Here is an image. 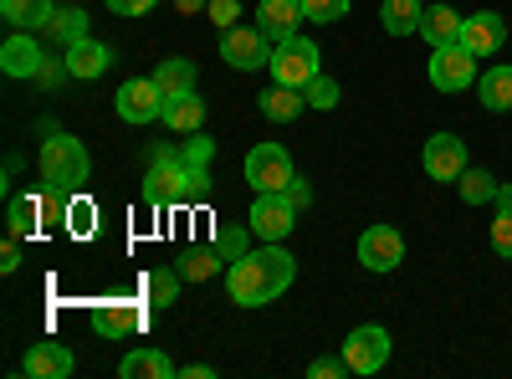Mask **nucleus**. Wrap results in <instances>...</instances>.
<instances>
[{
	"mask_svg": "<svg viewBox=\"0 0 512 379\" xmlns=\"http://www.w3.org/2000/svg\"><path fill=\"white\" fill-rule=\"evenodd\" d=\"M292 277H297L292 251H282V241H267L262 251H246L241 262L226 267V298L236 308H267L292 287Z\"/></svg>",
	"mask_w": 512,
	"mask_h": 379,
	"instance_id": "f257e3e1",
	"label": "nucleus"
},
{
	"mask_svg": "<svg viewBox=\"0 0 512 379\" xmlns=\"http://www.w3.org/2000/svg\"><path fill=\"white\" fill-rule=\"evenodd\" d=\"M210 195V175L195 170L185 149H149V175H144V200L154 210L164 205H190Z\"/></svg>",
	"mask_w": 512,
	"mask_h": 379,
	"instance_id": "f03ea898",
	"label": "nucleus"
},
{
	"mask_svg": "<svg viewBox=\"0 0 512 379\" xmlns=\"http://www.w3.org/2000/svg\"><path fill=\"white\" fill-rule=\"evenodd\" d=\"M41 180L47 185H62V190H82L88 185V175H93V159H88V149H82V139H72V134H57L52 129V139L41 144Z\"/></svg>",
	"mask_w": 512,
	"mask_h": 379,
	"instance_id": "7ed1b4c3",
	"label": "nucleus"
},
{
	"mask_svg": "<svg viewBox=\"0 0 512 379\" xmlns=\"http://www.w3.org/2000/svg\"><path fill=\"white\" fill-rule=\"evenodd\" d=\"M318 41H308V36H287V41H277L272 47V82H287V88H308V82L323 72L318 67Z\"/></svg>",
	"mask_w": 512,
	"mask_h": 379,
	"instance_id": "20e7f679",
	"label": "nucleus"
},
{
	"mask_svg": "<svg viewBox=\"0 0 512 379\" xmlns=\"http://www.w3.org/2000/svg\"><path fill=\"white\" fill-rule=\"evenodd\" d=\"M297 216H303V210L292 205L287 190H262V195L251 200L246 226H251V236H262V241H287L292 226H297Z\"/></svg>",
	"mask_w": 512,
	"mask_h": 379,
	"instance_id": "39448f33",
	"label": "nucleus"
},
{
	"mask_svg": "<svg viewBox=\"0 0 512 379\" xmlns=\"http://www.w3.org/2000/svg\"><path fill=\"white\" fill-rule=\"evenodd\" d=\"M431 88L436 93H466L477 88V57L461 47V41H451V47H431Z\"/></svg>",
	"mask_w": 512,
	"mask_h": 379,
	"instance_id": "423d86ee",
	"label": "nucleus"
},
{
	"mask_svg": "<svg viewBox=\"0 0 512 379\" xmlns=\"http://www.w3.org/2000/svg\"><path fill=\"white\" fill-rule=\"evenodd\" d=\"M292 154L282 149V144H256L251 154H246V185L262 195V190H287L292 185Z\"/></svg>",
	"mask_w": 512,
	"mask_h": 379,
	"instance_id": "0eeeda50",
	"label": "nucleus"
},
{
	"mask_svg": "<svg viewBox=\"0 0 512 379\" xmlns=\"http://www.w3.org/2000/svg\"><path fill=\"white\" fill-rule=\"evenodd\" d=\"M390 333H384L379 323H359L349 339H344V359H349V374H379L384 364H390Z\"/></svg>",
	"mask_w": 512,
	"mask_h": 379,
	"instance_id": "6e6552de",
	"label": "nucleus"
},
{
	"mask_svg": "<svg viewBox=\"0 0 512 379\" xmlns=\"http://www.w3.org/2000/svg\"><path fill=\"white\" fill-rule=\"evenodd\" d=\"M149 328V303L134 298H108L93 308V333L98 339H128V333H144Z\"/></svg>",
	"mask_w": 512,
	"mask_h": 379,
	"instance_id": "1a4fd4ad",
	"label": "nucleus"
},
{
	"mask_svg": "<svg viewBox=\"0 0 512 379\" xmlns=\"http://www.w3.org/2000/svg\"><path fill=\"white\" fill-rule=\"evenodd\" d=\"M221 57L236 67V72H256V67H267L272 62V41L262 26H231L221 36Z\"/></svg>",
	"mask_w": 512,
	"mask_h": 379,
	"instance_id": "9d476101",
	"label": "nucleus"
},
{
	"mask_svg": "<svg viewBox=\"0 0 512 379\" xmlns=\"http://www.w3.org/2000/svg\"><path fill=\"white\" fill-rule=\"evenodd\" d=\"M405 262V236L395 231V226H369L364 236H359V267L364 272H395Z\"/></svg>",
	"mask_w": 512,
	"mask_h": 379,
	"instance_id": "9b49d317",
	"label": "nucleus"
},
{
	"mask_svg": "<svg viewBox=\"0 0 512 379\" xmlns=\"http://www.w3.org/2000/svg\"><path fill=\"white\" fill-rule=\"evenodd\" d=\"M113 108H118L123 123H154L164 113V93H159L154 77H128L118 88V98H113Z\"/></svg>",
	"mask_w": 512,
	"mask_h": 379,
	"instance_id": "f8f14e48",
	"label": "nucleus"
},
{
	"mask_svg": "<svg viewBox=\"0 0 512 379\" xmlns=\"http://www.w3.org/2000/svg\"><path fill=\"white\" fill-rule=\"evenodd\" d=\"M420 164H425V175H431V180L456 185V180H461V170H466V144H461L456 134H436V139H425Z\"/></svg>",
	"mask_w": 512,
	"mask_h": 379,
	"instance_id": "ddd939ff",
	"label": "nucleus"
},
{
	"mask_svg": "<svg viewBox=\"0 0 512 379\" xmlns=\"http://www.w3.org/2000/svg\"><path fill=\"white\" fill-rule=\"evenodd\" d=\"M502 41H507V21L497 11H477V16L461 21V47L472 57H497Z\"/></svg>",
	"mask_w": 512,
	"mask_h": 379,
	"instance_id": "4468645a",
	"label": "nucleus"
},
{
	"mask_svg": "<svg viewBox=\"0 0 512 379\" xmlns=\"http://www.w3.org/2000/svg\"><path fill=\"white\" fill-rule=\"evenodd\" d=\"M308 16H303V0H262L256 6V26L267 31V41L277 47V41H287V36H297V26H303Z\"/></svg>",
	"mask_w": 512,
	"mask_h": 379,
	"instance_id": "2eb2a0df",
	"label": "nucleus"
},
{
	"mask_svg": "<svg viewBox=\"0 0 512 379\" xmlns=\"http://www.w3.org/2000/svg\"><path fill=\"white\" fill-rule=\"evenodd\" d=\"M41 67H47V57H41V47L31 41V31H11L6 47H0V72L6 77H41Z\"/></svg>",
	"mask_w": 512,
	"mask_h": 379,
	"instance_id": "dca6fc26",
	"label": "nucleus"
},
{
	"mask_svg": "<svg viewBox=\"0 0 512 379\" xmlns=\"http://www.w3.org/2000/svg\"><path fill=\"white\" fill-rule=\"evenodd\" d=\"M6 216H11V236L26 241L36 231H52V200H47V190H41V195H16Z\"/></svg>",
	"mask_w": 512,
	"mask_h": 379,
	"instance_id": "f3484780",
	"label": "nucleus"
},
{
	"mask_svg": "<svg viewBox=\"0 0 512 379\" xmlns=\"http://www.w3.org/2000/svg\"><path fill=\"white\" fill-rule=\"evenodd\" d=\"M62 67H67V77H77V82H93V77H103L108 67H113V47H103V41H77V47H67V57H62Z\"/></svg>",
	"mask_w": 512,
	"mask_h": 379,
	"instance_id": "a211bd4d",
	"label": "nucleus"
},
{
	"mask_svg": "<svg viewBox=\"0 0 512 379\" xmlns=\"http://www.w3.org/2000/svg\"><path fill=\"white\" fill-rule=\"evenodd\" d=\"M21 369L31 379H67L72 374V349L67 344H31L26 359H21Z\"/></svg>",
	"mask_w": 512,
	"mask_h": 379,
	"instance_id": "6ab92c4d",
	"label": "nucleus"
},
{
	"mask_svg": "<svg viewBox=\"0 0 512 379\" xmlns=\"http://www.w3.org/2000/svg\"><path fill=\"white\" fill-rule=\"evenodd\" d=\"M175 272L185 282H210L216 272H226V257L216 251V241H210V246H185L180 257H175Z\"/></svg>",
	"mask_w": 512,
	"mask_h": 379,
	"instance_id": "aec40b11",
	"label": "nucleus"
},
{
	"mask_svg": "<svg viewBox=\"0 0 512 379\" xmlns=\"http://www.w3.org/2000/svg\"><path fill=\"white\" fill-rule=\"evenodd\" d=\"M256 108H262V118H272V123H292L297 113L308 108V93L303 88H287V82H272V88L256 98Z\"/></svg>",
	"mask_w": 512,
	"mask_h": 379,
	"instance_id": "412c9836",
	"label": "nucleus"
},
{
	"mask_svg": "<svg viewBox=\"0 0 512 379\" xmlns=\"http://www.w3.org/2000/svg\"><path fill=\"white\" fill-rule=\"evenodd\" d=\"M0 16H6L11 31H41V26H52L57 6L52 0H0Z\"/></svg>",
	"mask_w": 512,
	"mask_h": 379,
	"instance_id": "4be33fe9",
	"label": "nucleus"
},
{
	"mask_svg": "<svg viewBox=\"0 0 512 379\" xmlns=\"http://www.w3.org/2000/svg\"><path fill=\"white\" fill-rule=\"evenodd\" d=\"M164 129H175V134H200V123H205V103L200 93H185V98H164V113H159Z\"/></svg>",
	"mask_w": 512,
	"mask_h": 379,
	"instance_id": "5701e85b",
	"label": "nucleus"
},
{
	"mask_svg": "<svg viewBox=\"0 0 512 379\" xmlns=\"http://www.w3.org/2000/svg\"><path fill=\"white\" fill-rule=\"evenodd\" d=\"M154 82H159L164 98H185V93H195L200 72H195V62H185V57H164V62L154 67Z\"/></svg>",
	"mask_w": 512,
	"mask_h": 379,
	"instance_id": "b1692460",
	"label": "nucleus"
},
{
	"mask_svg": "<svg viewBox=\"0 0 512 379\" xmlns=\"http://www.w3.org/2000/svg\"><path fill=\"white\" fill-rule=\"evenodd\" d=\"M420 16H425L420 0H384L379 6V26L390 36H420Z\"/></svg>",
	"mask_w": 512,
	"mask_h": 379,
	"instance_id": "393cba45",
	"label": "nucleus"
},
{
	"mask_svg": "<svg viewBox=\"0 0 512 379\" xmlns=\"http://www.w3.org/2000/svg\"><path fill=\"white\" fill-rule=\"evenodd\" d=\"M461 21L466 16H456L451 6H431L420 16V36L431 41V47H451V41H461Z\"/></svg>",
	"mask_w": 512,
	"mask_h": 379,
	"instance_id": "a878e982",
	"label": "nucleus"
},
{
	"mask_svg": "<svg viewBox=\"0 0 512 379\" xmlns=\"http://www.w3.org/2000/svg\"><path fill=\"white\" fill-rule=\"evenodd\" d=\"M118 374H123V379H169V374H180V369L169 364L159 349H134V354H123Z\"/></svg>",
	"mask_w": 512,
	"mask_h": 379,
	"instance_id": "bb28decb",
	"label": "nucleus"
},
{
	"mask_svg": "<svg viewBox=\"0 0 512 379\" xmlns=\"http://www.w3.org/2000/svg\"><path fill=\"white\" fill-rule=\"evenodd\" d=\"M482 108L487 113H512V67L502 62V67H487L482 72Z\"/></svg>",
	"mask_w": 512,
	"mask_h": 379,
	"instance_id": "cd10ccee",
	"label": "nucleus"
},
{
	"mask_svg": "<svg viewBox=\"0 0 512 379\" xmlns=\"http://www.w3.org/2000/svg\"><path fill=\"white\" fill-rule=\"evenodd\" d=\"M492 251L512 262V185H497V216H492Z\"/></svg>",
	"mask_w": 512,
	"mask_h": 379,
	"instance_id": "c85d7f7f",
	"label": "nucleus"
},
{
	"mask_svg": "<svg viewBox=\"0 0 512 379\" xmlns=\"http://www.w3.org/2000/svg\"><path fill=\"white\" fill-rule=\"evenodd\" d=\"M180 282H185V277H180L175 267H154V272L144 277V298H149L154 308H169V303L180 298Z\"/></svg>",
	"mask_w": 512,
	"mask_h": 379,
	"instance_id": "c756f323",
	"label": "nucleus"
},
{
	"mask_svg": "<svg viewBox=\"0 0 512 379\" xmlns=\"http://www.w3.org/2000/svg\"><path fill=\"white\" fill-rule=\"evenodd\" d=\"M456 190H461V200H466V205H487V200H497V180H492L487 170H472V164L461 170Z\"/></svg>",
	"mask_w": 512,
	"mask_h": 379,
	"instance_id": "7c9ffc66",
	"label": "nucleus"
},
{
	"mask_svg": "<svg viewBox=\"0 0 512 379\" xmlns=\"http://www.w3.org/2000/svg\"><path fill=\"white\" fill-rule=\"evenodd\" d=\"M47 31L62 41V52H67V47H77V41H88V11H77V6L72 11H57Z\"/></svg>",
	"mask_w": 512,
	"mask_h": 379,
	"instance_id": "2f4dec72",
	"label": "nucleus"
},
{
	"mask_svg": "<svg viewBox=\"0 0 512 379\" xmlns=\"http://www.w3.org/2000/svg\"><path fill=\"white\" fill-rule=\"evenodd\" d=\"M72 236H93L98 231V210H93V200H82V195H72V205H67V221H62Z\"/></svg>",
	"mask_w": 512,
	"mask_h": 379,
	"instance_id": "473e14b6",
	"label": "nucleus"
},
{
	"mask_svg": "<svg viewBox=\"0 0 512 379\" xmlns=\"http://www.w3.org/2000/svg\"><path fill=\"white\" fill-rule=\"evenodd\" d=\"M246 241H251V226H246V231H241V226H216V251L226 257V267L246 257Z\"/></svg>",
	"mask_w": 512,
	"mask_h": 379,
	"instance_id": "72a5a7b5",
	"label": "nucleus"
},
{
	"mask_svg": "<svg viewBox=\"0 0 512 379\" xmlns=\"http://www.w3.org/2000/svg\"><path fill=\"white\" fill-rule=\"evenodd\" d=\"M308 108H318V113H328V108H338V98H344V93H338V82L328 77V72H318L313 82H308Z\"/></svg>",
	"mask_w": 512,
	"mask_h": 379,
	"instance_id": "f704fd0d",
	"label": "nucleus"
},
{
	"mask_svg": "<svg viewBox=\"0 0 512 379\" xmlns=\"http://www.w3.org/2000/svg\"><path fill=\"white\" fill-rule=\"evenodd\" d=\"M303 16L328 26V21H344L349 16V0H303Z\"/></svg>",
	"mask_w": 512,
	"mask_h": 379,
	"instance_id": "c9c22d12",
	"label": "nucleus"
},
{
	"mask_svg": "<svg viewBox=\"0 0 512 379\" xmlns=\"http://www.w3.org/2000/svg\"><path fill=\"white\" fill-rule=\"evenodd\" d=\"M308 374H313V379H344V374H349V359H344V354H338V359H313Z\"/></svg>",
	"mask_w": 512,
	"mask_h": 379,
	"instance_id": "e433bc0d",
	"label": "nucleus"
},
{
	"mask_svg": "<svg viewBox=\"0 0 512 379\" xmlns=\"http://www.w3.org/2000/svg\"><path fill=\"white\" fill-rule=\"evenodd\" d=\"M236 16H241L236 0H210V21H216L221 31H231V26H236Z\"/></svg>",
	"mask_w": 512,
	"mask_h": 379,
	"instance_id": "4c0bfd02",
	"label": "nucleus"
},
{
	"mask_svg": "<svg viewBox=\"0 0 512 379\" xmlns=\"http://www.w3.org/2000/svg\"><path fill=\"white\" fill-rule=\"evenodd\" d=\"M210 154H216V144H210V139H200V134L185 144V159L195 164V170H205V164H210Z\"/></svg>",
	"mask_w": 512,
	"mask_h": 379,
	"instance_id": "58836bf2",
	"label": "nucleus"
},
{
	"mask_svg": "<svg viewBox=\"0 0 512 379\" xmlns=\"http://www.w3.org/2000/svg\"><path fill=\"white\" fill-rule=\"evenodd\" d=\"M154 6H159V0H108L113 16H149Z\"/></svg>",
	"mask_w": 512,
	"mask_h": 379,
	"instance_id": "ea45409f",
	"label": "nucleus"
},
{
	"mask_svg": "<svg viewBox=\"0 0 512 379\" xmlns=\"http://www.w3.org/2000/svg\"><path fill=\"white\" fill-rule=\"evenodd\" d=\"M287 195H292V205H297V210H308V205H313V185H308L303 175H292V185H287Z\"/></svg>",
	"mask_w": 512,
	"mask_h": 379,
	"instance_id": "a19ab883",
	"label": "nucleus"
},
{
	"mask_svg": "<svg viewBox=\"0 0 512 379\" xmlns=\"http://www.w3.org/2000/svg\"><path fill=\"white\" fill-rule=\"evenodd\" d=\"M16 241H21V236H11L6 251H0V272H16V267H21V246H16Z\"/></svg>",
	"mask_w": 512,
	"mask_h": 379,
	"instance_id": "79ce46f5",
	"label": "nucleus"
},
{
	"mask_svg": "<svg viewBox=\"0 0 512 379\" xmlns=\"http://www.w3.org/2000/svg\"><path fill=\"white\" fill-rule=\"evenodd\" d=\"M180 374H185V379H210V374H216V369H210V364H185Z\"/></svg>",
	"mask_w": 512,
	"mask_h": 379,
	"instance_id": "37998d69",
	"label": "nucleus"
}]
</instances>
